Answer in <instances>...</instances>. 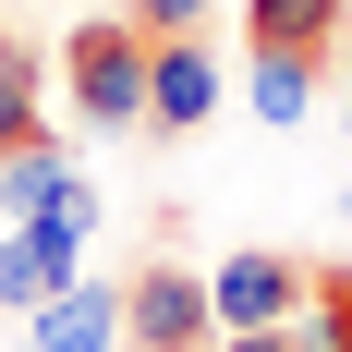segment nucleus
<instances>
[{"instance_id":"f257e3e1","label":"nucleus","mask_w":352,"mask_h":352,"mask_svg":"<svg viewBox=\"0 0 352 352\" xmlns=\"http://www.w3.org/2000/svg\"><path fill=\"white\" fill-rule=\"evenodd\" d=\"M146 61H158V49H146V36L122 25V12H85V25L61 36L73 122H85V134H134V122H146Z\"/></svg>"},{"instance_id":"f03ea898","label":"nucleus","mask_w":352,"mask_h":352,"mask_svg":"<svg viewBox=\"0 0 352 352\" xmlns=\"http://www.w3.org/2000/svg\"><path fill=\"white\" fill-rule=\"evenodd\" d=\"M219 340V304H207V267L182 255H146L122 280V352H207Z\"/></svg>"},{"instance_id":"7ed1b4c3","label":"nucleus","mask_w":352,"mask_h":352,"mask_svg":"<svg viewBox=\"0 0 352 352\" xmlns=\"http://www.w3.org/2000/svg\"><path fill=\"white\" fill-rule=\"evenodd\" d=\"M304 292H316V267H304V255H267V243H243V255H219V267H207L219 340H231V328H292V316H304Z\"/></svg>"},{"instance_id":"20e7f679","label":"nucleus","mask_w":352,"mask_h":352,"mask_svg":"<svg viewBox=\"0 0 352 352\" xmlns=\"http://www.w3.org/2000/svg\"><path fill=\"white\" fill-rule=\"evenodd\" d=\"M146 122H158V134L219 122V49L207 36H158V61H146Z\"/></svg>"},{"instance_id":"39448f33","label":"nucleus","mask_w":352,"mask_h":352,"mask_svg":"<svg viewBox=\"0 0 352 352\" xmlns=\"http://www.w3.org/2000/svg\"><path fill=\"white\" fill-rule=\"evenodd\" d=\"M36 352H122V280H73L61 304H36Z\"/></svg>"},{"instance_id":"423d86ee","label":"nucleus","mask_w":352,"mask_h":352,"mask_svg":"<svg viewBox=\"0 0 352 352\" xmlns=\"http://www.w3.org/2000/svg\"><path fill=\"white\" fill-rule=\"evenodd\" d=\"M243 36L255 49H304V61H328L352 36V0H243Z\"/></svg>"},{"instance_id":"0eeeda50","label":"nucleus","mask_w":352,"mask_h":352,"mask_svg":"<svg viewBox=\"0 0 352 352\" xmlns=\"http://www.w3.org/2000/svg\"><path fill=\"white\" fill-rule=\"evenodd\" d=\"M12 231H25V243H36V267H49V280H85V231H98V182H73V195H61V207H36V219H12Z\"/></svg>"},{"instance_id":"6e6552de","label":"nucleus","mask_w":352,"mask_h":352,"mask_svg":"<svg viewBox=\"0 0 352 352\" xmlns=\"http://www.w3.org/2000/svg\"><path fill=\"white\" fill-rule=\"evenodd\" d=\"M316 73H328V61H304V49H255V73H243L255 122H267V134H292V122L316 109Z\"/></svg>"},{"instance_id":"1a4fd4ad","label":"nucleus","mask_w":352,"mask_h":352,"mask_svg":"<svg viewBox=\"0 0 352 352\" xmlns=\"http://www.w3.org/2000/svg\"><path fill=\"white\" fill-rule=\"evenodd\" d=\"M73 182H85V170H73V158H61L49 134H36V146H12V158H0V219H36V207H61Z\"/></svg>"},{"instance_id":"9d476101","label":"nucleus","mask_w":352,"mask_h":352,"mask_svg":"<svg viewBox=\"0 0 352 352\" xmlns=\"http://www.w3.org/2000/svg\"><path fill=\"white\" fill-rule=\"evenodd\" d=\"M49 134V109H36V49H12V36H0V158H12V146H36Z\"/></svg>"},{"instance_id":"9b49d317","label":"nucleus","mask_w":352,"mask_h":352,"mask_svg":"<svg viewBox=\"0 0 352 352\" xmlns=\"http://www.w3.org/2000/svg\"><path fill=\"white\" fill-rule=\"evenodd\" d=\"M36 304H61V280L36 267V243H25V231H0V316H36Z\"/></svg>"},{"instance_id":"f8f14e48","label":"nucleus","mask_w":352,"mask_h":352,"mask_svg":"<svg viewBox=\"0 0 352 352\" xmlns=\"http://www.w3.org/2000/svg\"><path fill=\"white\" fill-rule=\"evenodd\" d=\"M207 12L219 0H122V25H134L146 49H158V36H207Z\"/></svg>"},{"instance_id":"ddd939ff","label":"nucleus","mask_w":352,"mask_h":352,"mask_svg":"<svg viewBox=\"0 0 352 352\" xmlns=\"http://www.w3.org/2000/svg\"><path fill=\"white\" fill-rule=\"evenodd\" d=\"M219 352H304V328H231Z\"/></svg>"},{"instance_id":"4468645a","label":"nucleus","mask_w":352,"mask_h":352,"mask_svg":"<svg viewBox=\"0 0 352 352\" xmlns=\"http://www.w3.org/2000/svg\"><path fill=\"white\" fill-rule=\"evenodd\" d=\"M12 352H36V340H12Z\"/></svg>"},{"instance_id":"2eb2a0df","label":"nucleus","mask_w":352,"mask_h":352,"mask_svg":"<svg viewBox=\"0 0 352 352\" xmlns=\"http://www.w3.org/2000/svg\"><path fill=\"white\" fill-rule=\"evenodd\" d=\"M207 352H219V340H207Z\"/></svg>"}]
</instances>
